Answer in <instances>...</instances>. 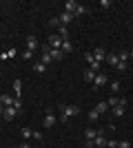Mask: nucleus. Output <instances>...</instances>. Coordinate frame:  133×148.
Segmentation results:
<instances>
[{"instance_id": "22", "label": "nucleus", "mask_w": 133, "mask_h": 148, "mask_svg": "<svg viewBox=\"0 0 133 148\" xmlns=\"http://www.w3.org/2000/svg\"><path fill=\"white\" fill-rule=\"evenodd\" d=\"M118 62H120V60H118V56H115V53H109V56H107V64H111V66H115Z\"/></svg>"}, {"instance_id": "3", "label": "nucleus", "mask_w": 133, "mask_h": 148, "mask_svg": "<svg viewBox=\"0 0 133 148\" xmlns=\"http://www.w3.org/2000/svg\"><path fill=\"white\" fill-rule=\"evenodd\" d=\"M62 42H64V40L58 36V33L49 36V47H51V49H62Z\"/></svg>"}, {"instance_id": "29", "label": "nucleus", "mask_w": 133, "mask_h": 148, "mask_svg": "<svg viewBox=\"0 0 133 148\" xmlns=\"http://www.w3.org/2000/svg\"><path fill=\"white\" fill-rule=\"evenodd\" d=\"M111 91H113V93H118V91H120V82H118V80H113V82H111Z\"/></svg>"}, {"instance_id": "36", "label": "nucleus", "mask_w": 133, "mask_h": 148, "mask_svg": "<svg viewBox=\"0 0 133 148\" xmlns=\"http://www.w3.org/2000/svg\"><path fill=\"white\" fill-rule=\"evenodd\" d=\"M49 25H51V27H60V18H51Z\"/></svg>"}, {"instance_id": "28", "label": "nucleus", "mask_w": 133, "mask_h": 148, "mask_svg": "<svg viewBox=\"0 0 133 148\" xmlns=\"http://www.w3.org/2000/svg\"><path fill=\"white\" fill-rule=\"evenodd\" d=\"M13 108H18V111L22 108V99L20 97H13Z\"/></svg>"}, {"instance_id": "30", "label": "nucleus", "mask_w": 133, "mask_h": 148, "mask_svg": "<svg viewBox=\"0 0 133 148\" xmlns=\"http://www.w3.org/2000/svg\"><path fill=\"white\" fill-rule=\"evenodd\" d=\"M84 62H87V64H93V53H84Z\"/></svg>"}, {"instance_id": "23", "label": "nucleus", "mask_w": 133, "mask_h": 148, "mask_svg": "<svg viewBox=\"0 0 133 148\" xmlns=\"http://www.w3.org/2000/svg\"><path fill=\"white\" fill-rule=\"evenodd\" d=\"M62 51H64V56H67V53H71V51H73V44H71L69 40H64V42H62Z\"/></svg>"}, {"instance_id": "16", "label": "nucleus", "mask_w": 133, "mask_h": 148, "mask_svg": "<svg viewBox=\"0 0 133 148\" xmlns=\"http://www.w3.org/2000/svg\"><path fill=\"white\" fill-rule=\"evenodd\" d=\"M107 106H109V108H115V106H120V97L111 95V97H109V102H107Z\"/></svg>"}, {"instance_id": "32", "label": "nucleus", "mask_w": 133, "mask_h": 148, "mask_svg": "<svg viewBox=\"0 0 133 148\" xmlns=\"http://www.w3.org/2000/svg\"><path fill=\"white\" fill-rule=\"evenodd\" d=\"M118 148H131V142H127V139H122V142H118Z\"/></svg>"}, {"instance_id": "4", "label": "nucleus", "mask_w": 133, "mask_h": 148, "mask_svg": "<svg viewBox=\"0 0 133 148\" xmlns=\"http://www.w3.org/2000/svg\"><path fill=\"white\" fill-rule=\"evenodd\" d=\"M56 122H58L56 115H53V113H47V117H44L42 126H44V128H53V126H56Z\"/></svg>"}, {"instance_id": "37", "label": "nucleus", "mask_w": 133, "mask_h": 148, "mask_svg": "<svg viewBox=\"0 0 133 148\" xmlns=\"http://www.w3.org/2000/svg\"><path fill=\"white\" fill-rule=\"evenodd\" d=\"M107 146L109 148H118V142H115V139H107Z\"/></svg>"}, {"instance_id": "5", "label": "nucleus", "mask_w": 133, "mask_h": 148, "mask_svg": "<svg viewBox=\"0 0 133 148\" xmlns=\"http://www.w3.org/2000/svg\"><path fill=\"white\" fill-rule=\"evenodd\" d=\"M16 115H18V108H13V106L5 108V113H2V117H5L7 122H11V119H16Z\"/></svg>"}, {"instance_id": "10", "label": "nucleus", "mask_w": 133, "mask_h": 148, "mask_svg": "<svg viewBox=\"0 0 133 148\" xmlns=\"http://www.w3.org/2000/svg\"><path fill=\"white\" fill-rule=\"evenodd\" d=\"M95 71H91V69H84V82H91L93 84V80H95Z\"/></svg>"}, {"instance_id": "34", "label": "nucleus", "mask_w": 133, "mask_h": 148, "mask_svg": "<svg viewBox=\"0 0 133 148\" xmlns=\"http://www.w3.org/2000/svg\"><path fill=\"white\" fill-rule=\"evenodd\" d=\"M22 58H25V60H33V51H29V49H27L25 53H22Z\"/></svg>"}, {"instance_id": "21", "label": "nucleus", "mask_w": 133, "mask_h": 148, "mask_svg": "<svg viewBox=\"0 0 133 148\" xmlns=\"http://www.w3.org/2000/svg\"><path fill=\"white\" fill-rule=\"evenodd\" d=\"M40 62H42L44 66H47V64H51V62H53V58H51V51H49V53H42V58H40Z\"/></svg>"}, {"instance_id": "38", "label": "nucleus", "mask_w": 133, "mask_h": 148, "mask_svg": "<svg viewBox=\"0 0 133 148\" xmlns=\"http://www.w3.org/2000/svg\"><path fill=\"white\" fill-rule=\"evenodd\" d=\"M33 139H38V142H42V133H40V130H33Z\"/></svg>"}, {"instance_id": "12", "label": "nucleus", "mask_w": 133, "mask_h": 148, "mask_svg": "<svg viewBox=\"0 0 133 148\" xmlns=\"http://www.w3.org/2000/svg\"><path fill=\"white\" fill-rule=\"evenodd\" d=\"M0 102H2V106H5V108L13 106V97H11V95H0Z\"/></svg>"}, {"instance_id": "26", "label": "nucleus", "mask_w": 133, "mask_h": 148, "mask_svg": "<svg viewBox=\"0 0 133 148\" xmlns=\"http://www.w3.org/2000/svg\"><path fill=\"white\" fill-rule=\"evenodd\" d=\"M95 111H98V113H107V111H109V106H107V102H100V104L95 106Z\"/></svg>"}, {"instance_id": "41", "label": "nucleus", "mask_w": 133, "mask_h": 148, "mask_svg": "<svg viewBox=\"0 0 133 148\" xmlns=\"http://www.w3.org/2000/svg\"><path fill=\"white\" fill-rule=\"evenodd\" d=\"M0 7H2V5H0Z\"/></svg>"}, {"instance_id": "35", "label": "nucleus", "mask_w": 133, "mask_h": 148, "mask_svg": "<svg viewBox=\"0 0 133 148\" xmlns=\"http://www.w3.org/2000/svg\"><path fill=\"white\" fill-rule=\"evenodd\" d=\"M115 69H118V71H127V62H118Z\"/></svg>"}, {"instance_id": "17", "label": "nucleus", "mask_w": 133, "mask_h": 148, "mask_svg": "<svg viewBox=\"0 0 133 148\" xmlns=\"http://www.w3.org/2000/svg\"><path fill=\"white\" fill-rule=\"evenodd\" d=\"M20 135H22V139L27 142V139H31V137H33V130L31 128H20Z\"/></svg>"}, {"instance_id": "15", "label": "nucleus", "mask_w": 133, "mask_h": 148, "mask_svg": "<svg viewBox=\"0 0 133 148\" xmlns=\"http://www.w3.org/2000/svg\"><path fill=\"white\" fill-rule=\"evenodd\" d=\"M51 58H53V60H62V58H64V51L62 49H51Z\"/></svg>"}, {"instance_id": "11", "label": "nucleus", "mask_w": 133, "mask_h": 148, "mask_svg": "<svg viewBox=\"0 0 133 148\" xmlns=\"http://www.w3.org/2000/svg\"><path fill=\"white\" fill-rule=\"evenodd\" d=\"M98 135H100V130H98V128H87V130H84V137H87V139H95Z\"/></svg>"}, {"instance_id": "25", "label": "nucleus", "mask_w": 133, "mask_h": 148, "mask_svg": "<svg viewBox=\"0 0 133 148\" xmlns=\"http://www.w3.org/2000/svg\"><path fill=\"white\" fill-rule=\"evenodd\" d=\"M87 13H89L87 7H80V5H78V9H76V13H73V16L78 18V16H87Z\"/></svg>"}, {"instance_id": "31", "label": "nucleus", "mask_w": 133, "mask_h": 148, "mask_svg": "<svg viewBox=\"0 0 133 148\" xmlns=\"http://www.w3.org/2000/svg\"><path fill=\"white\" fill-rule=\"evenodd\" d=\"M118 60H120V62H127L129 60V51H122L120 56H118Z\"/></svg>"}, {"instance_id": "19", "label": "nucleus", "mask_w": 133, "mask_h": 148, "mask_svg": "<svg viewBox=\"0 0 133 148\" xmlns=\"http://www.w3.org/2000/svg\"><path fill=\"white\" fill-rule=\"evenodd\" d=\"M44 69H47V66H44L42 62H33V71H36L38 75H42V73H44Z\"/></svg>"}, {"instance_id": "13", "label": "nucleus", "mask_w": 133, "mask_h": 148, "mask_svg": "<svg viewBox=\"0 0 133 148\" xmlns=\"http://www.w3.org/2000/svg\"><path fill=\"white\" fill-rule=\"evenodd\" d=\"M93 146H100V148H104V146H107V137H104V135H98V137L93 139Z\"/></svg>"}, {"instance_id": "40", "label": "nucleus", "mask_w": 133, "mask_h": 148, "mask_svg": "<svg viewBox=\"0 0 133 148\" xmlns=\"http://www.w3.org/2000/svg\"><path fill=\"white\" fill-rule=\"evenodd\" d=\"M2 113H5V106H2V102H0V115H2Z\"/></svg>"}, {"instance_id": "1", "label": "nucleus", "mask_w": 133, "mask_h": 148, "mask_svg": "<svg viewBox=\"0 0 133 148\" xmlns=\"http://www.w3.org/2000/svg\"><path fill=\"white\" fill-rule=\"evenodd\" d=\"M76 115H80V108H78V106H73V104L60 106V119H62V122H67V119H71V117H76Z\"/></svg>"}, {"instance_id": "18", "label": "nucleus", "mask_w": 133, "mask_h": 148, "mask_svg": "<svg viewBox=\"0 0 133 148\" xmlns=\"http://www.w3.org/2000/svg\"><path fill=\"white\" fill-rule=\"evenodd\" d=\"M111 115H113V117H122V115H124V106H115V108H111Z\"/></svg>"}, {"instance_id": "33", "label": "nucleus", "mask_w": 133, "mask_h": 148, "mask_svg": "<svg viewBox=\"0 0 133 148\" xmlns=\"http://www.w3.org/2000/svg\"><path fill=\"white\" fill-rule=\"evenodd\" d=\"M113 5V2H111V0H100V7L102 9H109V7Z\"/></svg>"}, {"instance_id": "6", "label": "nucleus", "mask_w": 133, "mask_h": 148, "mask_svg": "<svg viewBox=\"0 0 133 148\" xmlns=\"http://www.w3.org/2000/svg\"><path fill=\"white\" fill-rule=\"evenodd\" d=\"M76 9H78L76 0H67V2H64V11H67V13H76Z\"/></svg>"}, {"instance_id": "8", "label": "nucleus", "mask_w": 133, "mask_h": 148, "mask_svg": "<svg viewBox=\"0 0 133 148\" xmlns=\"http://www.w3.org/2000/svg\"><path fill=\"white\" fill-rule=\"evenodd\" d=\"M58 18H60V25H67V22H71V20L76 18V16H73V13H67V11H62L60 16H58Z\"/></svg>"}, {"instance_id": "39", "label": "nucleus", "mask_w": 133, "mask_h": 148, "mask_svg": "<svg viewBox=\"0 0 133 148\" xmlns=\"http://www.w3.org/2000/svg\"><path fill=\"white\" fill-rule=\"evenodd\" d=\"M18 148H31V146H29V142H22V144H20Z\"/></svg>"}, {"instance_id": "7", "label": "nucleus", "mask_w": 133, "mask_h": 148, "mask_svg": "<svg viewBox=\"0 0 133 148\" xmlns=\"http://www.w3.org/2000/svg\"><path fill=\"white\" fill-rule=\"evenodd\" d=\"M27 49H29V51L38 49V40H36V36H27Z\"/></svg>"}, {"instance_id": "24", "label": "nucleus", "mask_w": 133, "mask_h": 148, "mask_svg": "<svg viewBox=\"0 0 133 148\" xmlns=\"http://www.w3.org/2000/svg\"><path fill=\"white\" fill-rule=\"evenodd\" d=\"M87 117H89V122H91V124H93V122H98V117H100V113H98V111H95V108H93V111H91V113H89V115H87Z\"/></svg>"}, {"instance_id": "2", "label": "nucleus", "mask_w": 133, "mask_h": 148, "mask_svg": "<svg viewBox=\"0 0 133 148\" xmlns=\"http://www.w3.org/2000/svg\"><path fill=\"white\" fill-rule=\"evenodd\" d=\"M107 82H109V75H107V73H98V75H95V80H93V91L102 88Z\"/></svg>"}, {"instance_id": "9", "label": "nucleus", "mask_w": 133, "mask_h": 148, "mask_svg": "<svg viewBox=\"0 0 133 148\" xmlns=\"http://www.w3.org/2000/svg\"><path fill=\"white\" fill-rule=\"evenodd\" d=\"M93 60H95V62H102V60H107V53H104V51H102L100 47H98V49L93 51Z\"/></svg>"}, {"instance_id": "20", "label": "nucleus", "mask_w": 133, "mask_h": 148, "mask_svg": "<svg viewBox=\"0 0 133 148\" xmlns=\"http://www.w3.org/2000/svg\"><path fill=\"white\" fill-rule=\"evenodd\" d=\"M13 91H16V97H20V93H22V82L20 80H13Z\"/></svg>"}, {"instance_id": "14", "label": "nucleus", "mask_w": 133, "mask_h": 148, "mask_svg": "<svg viewBox=\"0 0 133 148\" xmlns=\"http://www.w3.org/2000/svg\"><path fill=\"white\" fill-rule=\"evenodd\" d=\"M58 36L62 38V40H69V29H67L64 25H60V29H58Z\"/></svg>"}, {"instance_id": "27", "label": "nucleus", "mask_w": 133, "mask_h": 148, "mask_svg": "<svg viewBox=\"0 0 133 148\" xmlns=\"http://www.w3.org/2000/svg\"><path fill=\"white\" fill-rule=\"evenodd\" d=\"M100 66H102V62H93V64H89V69L95 71V73H100Z\"/></svg>"}]
</instances>
